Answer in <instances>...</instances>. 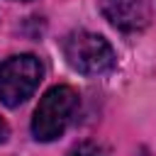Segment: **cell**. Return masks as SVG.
Listing matches in <instances>:
<instances>
[{"label":"cell","instance_id":"cell-4","mask_svg":"<svg viewBox=\"0 0 156 156\" xmlns=\"http://www.w3.org/2000/svg\"><path fill=\"white\" fill-rule=\"evenodd\" d=\"M98 7L102 17L119 32H141L151 20L144 0H98Z\"/></svg>","mask_w":156,"mask_h":156},{"label":"cell","instance_id":"cell-7","mask_svg":"<svg viewBox=\"0 0 156 156\" xmlns=\"http://www.w3.org/2000/svg\"><path fill=\"white\" fill-rule=\"evenodd\" d=\"M20 2H27V0H20Z\"/></svg>","mask_w":156,"mask_h":156},{"label":"cell","instance_id":"cell-5","mask_svg":"<svg viewBox=\"0 0 156 156\" xmlns=\"http://www.w3.org/2000/svg\"><path fill=\"white\" fill-rule=\"evenodd\" d=\"M7 136H10V127H7V122L0 117V144H5Z\"/></svg>","mask_w":156,"mask_h":156},{"label":"cell","instance_id":"cell-6","mask_svg":"<svg viewBox=\"0 0 156 156\" xmlns=\"http://www.w3.org/2000/svg\"><path fill=\"white\" fill-rule=\"evenodd\" d=\"M80 156H98V154H80Z\"/></svg>","mask_w":156,"mask_h":156},{"label":"cell","instance_id":"cell-1","mask_svg":"<svg viewBox=\"0 0 156 156\" xmlns=\"http://www.w3.org/2000/svg\"><path fill=\"white\" fill-rule=\"evenodd\" d=\"M78 93L71 85H54L49 88L32 117V136L37 141H54L58 139L66 127L71 124L78 110Z\"/></svg>","mask_w":156,"mask_h":156},{"label":"cell","instance_id":"cell-2","mask_svg":"<svg viewBox=\"0 0 156 156\" xmlns=\"http://www.w3.org/2000/svg\"><path fill=\"white\" fill-rule=\"evenodd\" d=\"M63 56L80 76H102L115 66V51L102 34L76 29L61 41Z\"/></svg>","mask_w":156,"mask_h":156},{"label":"cell","instance_id":"cell-3","mask_svg":"<svg viewBox=\"0 0 156 156\" xmlns=\"http://www.w3.org/2000/svg\"><path fill=\"white\" fill-rule=\"evenodd\" d=\"M44 76L41 61L32 54L10 56L0 66V102L5 107H20L39 88Z\"/></svg>","mask_w":156,"mask_h":156}]
</instances>
